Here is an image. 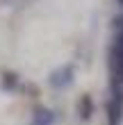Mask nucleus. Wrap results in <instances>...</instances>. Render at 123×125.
Returning <instances> with one entry per match:
<instances>
[{"label":"nucleus","mask_w":123,"mask_h":125,"mask_svg":"<svg viewBox=\"0 0 123 125\" xmlns=\"http://www.w3.org/2000/svg\"><path fill=\"white\" fill-rule=\"evenodd\" d=\"M107 116H110V125H119L123 118V98L112 95L107 100Z\"/></svg>","instance_id":"nucleus-2"},{"label":"nucleus","mask_w":123,"mask_h":125,"mask_svg":"<svg viewBox=\"0 0 123 125\" xmlns=\"http://www.w3.org/2000/svg\"><path fill=\"white\" fill-rule=\"evenodd\" d=\"M53 121H55V116H53L50 109H37L32 125H53Z\"/></svg>","instance_id":"nucleus-5"},{"label":"nucleus","mask_w":123,"mask_h":125,"mask_svg":"<svg viewBox=\"0 0 123 125\" xmlns=\"http://www.w3.org/2000/svg\"><path fill=\"white\" fill-rule=\"evenodd\" d=\"M16 86H18V75L11 71H5L2 80H0V89L2 91H16Z\"/></svg>","instance_id":"nucleus-4"},{"label":"nucleus","mask_w":123,"mask_h":125,"mask_svg":"<svg viewBox=\"0 0 123 125\" xmlns=\"http://www.w3.org/2000/svg\"><path fill=\"white\" fill-rule=\"evenodd\" d=\"M91 114H93V100H91L89 93H84V95H80V100H78V116H80L82 121H89Z\"/></svg>","instance_id":"nucleus-3"},{"label":"nucleus","mask_w":123,"mask_h":125,"mask_svg":"<svg viewBox=\"0 0 123 125\" xmlns=\"http://www.w3.org/2000/svg\"><path fill=\"white\" fill-rule=\"evenodd\" d=\"M73 75H75V68L71 64H66V66H62V68L50 73L48 84L55 86V89H66V86H71V82H73Z\"/></svg>","instance_id":"nucleus-1"}]
</instances>
